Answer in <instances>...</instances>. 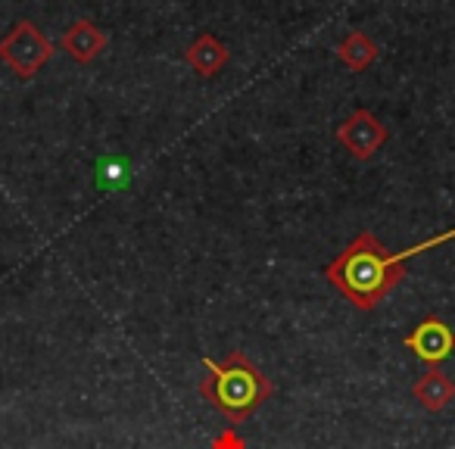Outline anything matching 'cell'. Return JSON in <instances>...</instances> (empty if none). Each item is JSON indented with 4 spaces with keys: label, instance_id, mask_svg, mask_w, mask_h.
I'll return each mask as SVG.
<instances>
[{
    "label": "cell",
    "instance_id": "cell-1",
    "mask_svg": "<svg viewBox=\"0 0 455 449\" xmlns=\"http://www.w3.org/2000/svg\"><path fill=\"white\" fill-rule=\"evenodd\" d=\"M452 231H443V235L430 237L427 244H415V247L403 250V253H387V247L378 241V235L371 231H362L347 250H340L334 262L324 269V278L349 300L359 312L378 309L380 300L390 297V291L405 278V260L424 253V250H434L440 244L452 241Z\"/></svg>",
    "mask_w": 455,
    "mask_h": 449
},
{
    "label": "cell",
    "instance_id": "cell-2",
    "mask_svg": "<svg viewBox=\"0 0 455 449\" xmlns=\"http://www.w3.org/2000/svg\"><path fill=\"white\" fill-rule=\"evenodd\" d=\"M203 368L206 374L200 378V397L231 424L250 418L275 393L268 374H262V368L253 365L243 349H231L221 362L203 359Z\"/></svg>",
    "mask_w": 455,
    "mask_h": 449
},
{
    "label": "cell",
    "instance_id": "cell-3",
    "mask_svg": "<svg viewBox=\"0 0 455 449\" xmlns=\"http://www.w3.org/2000/svg\"><path fill=\"white\" fill-rule=\"evenodd\" d=\"M53 57V44L44 38L35 22H16L4 41H0V60L10 66L20 78H32L41 72V66Z\"/></svg>",
    "mask_w": 455,
    "mask_h": 449
},
{
    "label": "cell",
    "instance_id": "cell-4",
    "mask_svg": "<svg viewBox=\"0 0 455 449\" xmlns=\"http://www.w3.org/2000/svg\"><path fill=\"white\" fill-rule=\"evenodd\" d=\"M403 343H405V349H411V353L427 362V365H440L443 359L452 356L455 331L449 328L440 316H427L415 325V331H409V334L403 337Z\"/></svg>",
    "mask_w": 455,
    "mask_h": 449
},
{
    "label": "cell",
    "instance_id": "cell-5",
    "mask_svg": "<svg viewBox=\"0 0 455 449\" xmlns=\"http://www.w3.org/2000/svg\"><path fill=\"white\" fill-rule=\"evenodd\" d=\"M387 138H390L387 125L378 116L368 113V109H355V113L337 128V140H340L355 159H371L374 153L387 144Z\"/></svg>",
    "mask_w": 455,
    "mask_h": 449
},
{
    "label": "cell",
    "instance_id": "cell-6",
    "mask_svg": "<svg viewBox=\"0 0 455 449\" xmlns=\"http://www.w3.org/2000/svg\"><path fill=\"white\" fill-rule=\"evenodd\" d=\"M411 397L427 412H443L455 399V381L436 365H427V372L411 384Z\"/></svg>",
    "mask_w": 455,
    "mask_h": 449
},
{
    "label": "cell",
    "instance_id": "cell-7",
    "mask_svg": "<svg viewBox=\"0 0 455 449\" xmlns=\"http://www.w3.org/2000/svg\"><path fill=\"white\" fill-rule=\"evenodd\" d=\"M103 47H107V35H103L91 20L72 22L69 32L63 35V51L69 53L76 63H82V66L100 57Z\"/></svg>",
    "mask_w": 455,
    "mask_h": 449
},
{
    "label": "cell",
    "instance_id": "cell-8",
    "mask_svg": "<svg viewBox=\"0 0 455 449\" xmlns=\"http://www.w3.org/2000/svg\"><path fill=\"white\" fill-rule=\"evenodd\" d=\"M184 60H188L190 69H194L196 76L212 78V76H219L221 66L231 60V53H228V47L221 44L215 35H200V38L184 51Z\"/></svg>",
    "mask_w": 455,
    "mask_h": 449
},
{
    "label": "cell",
    "instance_id": "cell-9",
    "mask_svg": "<svg viewBox=\"0 0 455 449\" xmlns=\"http://www.w3.org/2000/svg\"><path fill=\"white\" fill-rule=\"evenodd\" d=\"M337 57L353 72H365L368 66L378 60V44H374L365 32H349L347 38L340 41V47H337Z\"/></svg>",
    "mask_w": 455,
    "mask_h": 449
},
{
    "label": "cell",
    "instance_id": "cell-10",
    "mask_svg": "<svg viewBox=\"0 0 455 449\" xmlns=\"http://www.w3.org/2000/svg\"><path fill=\"white\" fill-rule=\"evenodd\" d=\"M209 449H247V440H243V437L237 434L235 428H225L221 434H215V437H212Z\"/></svg>",
    "mask_w": 455,
    "mask_h": 449
}]
</instances>
